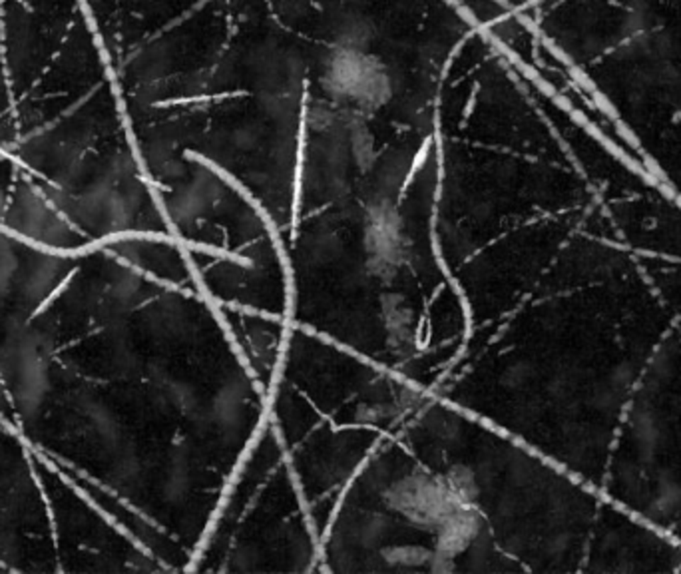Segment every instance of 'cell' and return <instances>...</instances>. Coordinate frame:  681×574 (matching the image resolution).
Listing matches in <instances>:
<instances>
[{
    "label": "cell",
    "instance_id": "obj_4",
    "mask_svg": "<svg viewBox=\"0 0 681 574\" xmlns=\"http://www.w3.org/2000/svg\"><path fill=\"white\" fill-rule=\"evenodd\" d=\"M150 184L198 283L271 393L295 325L287 237L247 191L206 164L179 162Z\"/></svg>",
    "mask_w": 681,
    "mask_h": 574
},
{
    "label": "cell",
    "instance_id": "obj_7",
    "mask_svg": "<svg viewBox=\"0 0 681 574\" xmlns=\"http://www.w3.org/2000/svg\"><path fill=\"white\" fill-rule=\"evenodd\" d=\"M203 2L208 0H82L110 64Z\"/></svg>",
    "mask_w": 681,
    "mask_h": 574
},
{
    "label": "cell",
    "instance_id": "obj_3",
    "mask_svg": "<svg viewBox=\"0 0 681 574\" xmlns=\"http://www.w3.org/2000/svg\"><path fill=\"white\" fill-rule=\"evenodd\" d=\"M681 203V0H458Z\"/></svg>",
    "mask_w": 681,
    "mask_h": 574
},
{
    "label": "cell",
    "instance_id": "obj_6",
    "mask_svg": "<svg viewBox=\"0 0 681 574\" xmlns=\"http://www.w3.org/2000/svg\"><path fill=\"white\" fill-rule=\"evenodd\" d=\"M189 573H319V534L269 415L223 490Z\"/></svg>",
    "mask_w": 681,
    "mask_h": 574
},
{
    "label": "cell",
    "instance_id": "obj_1",
    "mask_svg": "<svg viewBox=\"0 0 681 574\" xmlns=\"http://www.w3.org/2000/svg\"><path fill=\"white\" fill-rule=\"evenodd\" d=\"M437 235L468 330L434 393L681 546V203L558 106L472 159Z\"/></svg>",
    "mask_w": 681,
    "mask_h": 574
},
{
    "label": "cell",
    "instance_id": "obj_2",
    "mask_svg": "<svg viewBox=\"0 0 681 574\" xmlns=\"http://www.w3.org/2000/svg\"><path fill=\"white\" fill-rule=\"evenodd\" d=\"M552 477L532 446L419 389L341 490L319 573H528Z\"/></svg>",
    "mask_w": 681,
    "mask_h": 574
},
{
    "label": "cell",
    "instance_id": "obj_5",
    "mask_svg": "<svg viewBox=\"0 0 681 574\" xmlns=\"http://www.w3.org/2000/svg\"><path fill=\"white\" fill-rule=\"evenodd\" d=\"M420 387L295 323L269 393V421L291 461L317 534L341 490Z\"/></svg>",
    "mask_w": 681,
    "mask_h": 574
}]
</instances>
